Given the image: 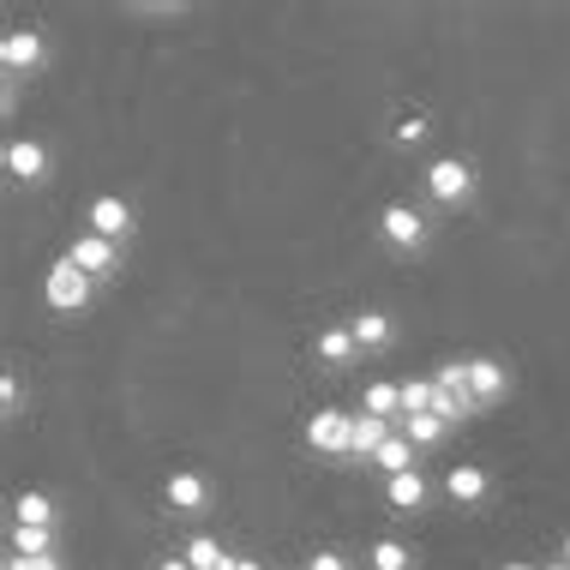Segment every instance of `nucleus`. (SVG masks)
Returning <instances> with one entry per match:
<instances>
[{"instance_id":"f257e3e1","label":"nucleus","mask_w":570,"mask_h":570,"mask_svg":"<svg viewBox=\"0 0 570 570\" xmlns=\"http://www.w3.org/2000/svg\"><path fill=\"white\" fill-rule=\"evenodd\" d=\"M421 187L439 210H462V205H474V193H481V175H474L469 157H433L426 175H421Z\"/></svg>"},{"instance_id":"f03ea898","label":"nucleus","mask_w":570,"mask_h":570,"mask_svg":"<svg viewBox=\"0 0 570 570\" xmlns=\"http://www.w3.org/2000/svg\"><path fill=\"white\" fill-rule=\"evenodd\" d=\"M379 240L391 246V253H426L433 246V217H426L421 205H409V198H391V205L379 210Z\"/></svg>"},{"instance_id":"7ed1b4c3","label":"nucleus","mask_w":570,"mask_h":570,"mask_svg":"<svg viewBox=\"0 0 570 570\" xmlns=\"http://www.w3.org/2000/svg\"><path fill=\"white\" fill-rule=\"evenodd\" d=\"M90 295H97V283H90V276L72 265L67 253L55 258L49 271H42V306H49V313H67V318H79L85 306H90Z\"/></svg>"},{"instance_id":"20e7f679","label":"nucleus","mask_w":570,"mask_h":570,"mask_svg":"<svg viewBox=\"0 0 570 570\" xmlns=\"http://www.w3.org/2000/svg\"><path fill=\"white\" fill-rule=\"evenodd\" d=\"M0 163H7L12 187H49L55 180V150L42 145V138H7V150H0Z\"/></svg>"},{"instance_id":"39448f33","label":"nucleus","mask_w":570,"mask_h":570,"mask_svg":"<svg viewBox=\"0 0 570 570\" xmlns=\"http://www.w3.org/2000/svg\"><path fill=\"white\" fill-rule=\"evenodd\" d=\"M306 451L325 462H354V414L343 409H318L306 421Z\"/></svg>"},{"instance_id":"423d86ee","label":"nucleus","mask_w":570,"mask_h":570,"mask_svg":"<svg viewBox=\"0 0 570 570\" xmlns=\"http://www.w3.org/2000/svg\"><path fill=\"white\" fill-rule=\"evenodd\" d=\"M42 67H49V37H42V30H7V37H0V72H7L12 85L37 79Z\"/></svg>"},{"instance_id":"0eeeda50","label":"nucleus","mask_w":570,"mask_h":570,"mask_svg":"<svg viewBox=\"0 0 570 570\" xmlns=\"http://www.w3.org/2000/svg\"><path fill=\"white\" fill-rule=\"evenodd\" d=\"M67 258H72V265H79L85 276H90V283H109V276L127 271V246H115V240L90 235V228H79V235H72Z\"/></svg>"},{"instance_id":"6e6552de","label":"nucleus","mask_w":570,"mask_h":570,"mask_svg":"<svg viewBox=\"0 0 570 570\" xmlns=\"http://www.w3.org/2000/svg\"><path fill=\"white\" fill-rule=\"evenodd\" d=\"M163 504L193 522V517H205L210 504H217V487H210V474H198V469H175L163 481Z\"/></svg>"},{"instance_id":"1a4fd4ad","label":"nucleus","mask_w":570,"mask_h":570,"mask_svg":"<svg viewBox=\"0 0 570 570\" xmlns=\"http://www.w3.org/2000/svg\"><path fill=\"white\" fill-rule=\"evenodd\" d=\"M85 223H90V235H102V240H115V246H127L138 235V210L120 193H97V198H90Z\"/></svg>"},{"instance_id":"9d476101","label":"nucleus","mask_w":570,"mask_h":570,"mask_svg":"<svg viewBox=\"0 0 570 570\" xmlns=\"http://www.w3.org/2000/svg\"><path fill=\"white\" fill-rule=\"evenodd\" d=\"M511 366L504 361H492V354H469V391H474V403L481 409H499L504 396H511Z\"/></svg>"},{"instance_id":"9b49d317","label":"nucleus","mask_w":570,"mask_h":570,"mask_svg":"<svg viewBox=\"0 0 570 570\" xmlns=\"http://www.w3.org/2000/svg\"><path fill=\"white\" fill-rule=\"evenodd\" d=\"M444 499H451L456 511H481V504L492 499V474L481 469V462H456V469L444 474Z\"/></svg>"},{"instance_id":"f8f14e48","label":"nucleus","mask_w":570,"mask_h":570,"mask_svg":"<svg viewBox=\"0 0 570 570\" xmlns=\"http://www.w3.org/2000/svg\"><path fill=\"white\" fill-rule=\"evenodd\" d=\"M313 361L325 366V373H343V366L361 361V343H354L348 325H325V331L313 336Z\"/></svg>"},{"instance_id":"ddd939ff","label":"nucleus","mask_w":570,"mask_h":570,"mask_svg":"<svg viewBox=\"0 0 570 570\" xmlns=\"http://www.w3.org/2000/svg\"><path fill=\"white\" fill-rule=\"evenodd\" d=\"M348 331H354V343H361V354H384L396 343V318L384 313V306H361V313L348 318Z\"/></svg>"},{"instance_id":"4468645a","label":"nucleus","mask_w":570,"mask_h":570,"mask_svg":"<svg viewBox=\"0 0 570 570\" xmlns=\"http://www.w3.org/2000/svg\"><path fill=\"white\" fill-rule=\"evenodd\" d=\"M384 504H391L396 517H421L426 504H433V481H426L421 469H414V474H396V481H384Z\"/></svg>"},{"instance_id":"2eb2a0df","label":"nucleus","mask_w":570,"mask_h":570,"mask_svg":"<svg viewBox=\"0 0 570 570\" xmlns=\"http://www.w3.org/2000/svg\"><path fill=\"white\" fill-rule=\"evenodd\" d=\"M180 559H187L193 570H235V552H228L217 534H205V529H193L187 541H180Z\"/></svg>"},{"instance_id":"dca6fc26","label":"nucleus","mask_w":570,"mask_h":570,"mask_svg":"<svg viewBox=\"0 0 570 570\" xmlns=\"http://www.w3.org/2000/svg\"><path fill=\"white\" fill-rule=\"evenodd\" d=\"M396 433H403L396 421H379V414H354V462H373Z\"/></svg>"},{"instance_id":"f3484780","label":"nucleus","mask_w":570,"mask_h":570,"mask_svg":"<svg viewBox=\"0 0 570 570\" xmlns=\"http://www.w3.org/2000/svg\"><path fill=\"white\" fill-rule=\"evenodd\" d=\"M12 522H19V529H60L55 492H19V499H12Z\"/></svg>"},{"instance_id":"a211bd4d","label":"nucleus","mask_w":570,"mask_h":570,"mask_svg":"<svg viewBox=\"0 0 570 570\" xmlns=\"http://www.w3.org/2000/svg\"><path fill=\"white\" fill-rule=\"evenodd\" d=\"M366 570H421V552L396 534H379V541H366Z\"/></svg>"},{"instance_id":"6ab92c4d","label":"nucleus","mask_w":570,"mask_h":570,"mask_svg":"<svg viewBox=\"0 0 570 570\" xmlns=\"http://www.w3.org/2000/svg\"><path fill=\"white\" fill-rule=\"evenodd\" d=\"M361 414H379V421H396V426H403V384L373 379V384L361 391Z\"/></svg>"},{"instance_id":"aec40b11","label":"nucleus","mask_w":570,"mask_h":570,"mask_svg":"<svg viewBox=\"0 0 570 570\" xmlns=\"http://www.w3.org/2000/svg\"><path fill=\"white\" fill-rule=\"evenodd\" d=\"M7 552H19V559H55V552H60V529H19V522H12V529H7Z\"/></svg>"},{"instance_id":"412c9836","label":"nucleus","mask_w":570,"mask_h":570,"mask_svg":"<svg viewBox=\"0 0 570 570\" xmlns=\"http://www.w3.org/2000/svg\"><path fill=\"white\" fill-rule=\"evenodd\" d=\"M414 456H421V451H414V444H409L403 433H396V439L384 444V451H379L373 462H366V469H379L384 481H396V474H414V469H421V462H414Z\"/></svg>"},{"instance_id":"4be33fe9","label":"nucleus","mask_w":570,"mask_h":570,"mask_svg":"<svg viewBox=\"0 0 570 570\" xmlns=\"http://www.w3.org/2000/svg\"><path fill=\"white\" fill-rule=\"evenodd\" d=\"M433 403H439L433 373H426V379H403V421H421V414H433Z\"/></svg>"},{"instance_id":"5701e85b","label":"nucleus","mask_w":570,"mask_h":570,"mask_svg":"<svg viewBox=\"0 0 570 570\" xmlns=\"http://www.w3.org/2000/svg\"><path fill=\"white\" fill-rule=\"evenodd\" d=\"M403 439L414 444V451H439V444L451 439V426H444L439 414H421V421H403Z\"/></svg>"},{"instance_id":"b1692460","label":"nucleus","mask_w":570,"mask_h":570,"mask_svg":"<svg viewBox=\"0 0 570 570\" xmlns=\"http://www.w3.org/2000/svg\"><path fill=\"white\" fill-rule=\"evenodd\" d=\"M433 384H439L444 396H474L469 391V361H439L433 366Z\"/></svg>"},{"instance_id":"393cba45","label":"nucleus","mask_w":570,"mask_h":570,"mask_svg":"<svg viewBox=\"0 0 570 570\" xmlns=\"http://www.w3.org/2000/svg\"><path fill=\"white\" fill-rule=\"evenodd\" d=\"M24 414V384H19V373H0V421H19Z\"/></svg>"},{"instance_id":"a878e982","label":"nucleus","mask_w":570,"mask_h":570,"mask_svg":"<svg viewBox=\"0 0 570 570\" xmlns=\"http://www.w3.org/2000/svg\"><path fill=\"white\" fill-rule=\"evenodd\" d=\"M391 138H396V145H426V138H433V120H426V115H403L391 127Z\"/></svg>"},{"instance_id":"bb28decb","label":"nucleus","mask_w":570,"mask_h":570,"mask_svg":"<svg viewBox=\"0 0 570 570\" xmlns=\"http://www.w3.org/2000/svg\"><path fill=\"white\" fill-rule=\"evenodd\" d=\"M306 570H354L348 552H336V547H318L313 559H306Z\"/></svg>"},{"instance_id":"cd10ccee","label":"nucleus","mask_w":570,"mask_h":570,"mask_svg":"<svg viewBox=\"0 0 570 570\" xmlns=\"http://www.w3.org/2000/svg\"><path fill=\"white\" fill-rule=\"evenodd\" d=\"M0 570H67V559H19V552H7V559H0Z\"/></svg>"},{"instance_id":"c85d7f7f","label":"nucleus","mask_w":570,"mask_h":570,"mask_svg":"<svg viewBox=\"0 0 570 570\" xmlns=\"http://www.w3.org/2000/svg\"><path fill=\"white\" fill-rule=\"evenodd\" d=\"M150 570H193V564L180 559V552H168V559H157V564H150Z\"/></svg>"},{"instance_id":"c756f323","label":"nucleus","mask_w":570,"mask_h":570,"mask_svg":"<svg viewBox=\"0 0 570 570\" xmlns=\"http://www.w3.org/2000/svg\"><path fill=\"white\" fill-rule=\"evenodd\" d=\"M235 570H265V559H253V552H235Z\"/></svg>"},{"instance_id":"7c9ffc66","label":"nucleus","mask_w":570,"mask_h":570,"mask_svg":"<svg viewBox=\"0 0 570 570\" xmlns=\"http://www.w3.org/2000/svg\"><path fill=\"white\" fill-rule=\"evenodd\" d=\"M559 559H564V564H570V529H564V534H559Z\"/></svg>"},{"instance_id":"2f4dec72","label":"nucleus","mask_w":570,"mask_h":570,"mask_svg":"<svg viewBox=\"0 0 570 570\" xmlns=\"http://www.w3.org/2000/svg\"><path fill=\"white\" fill-rule=\"evenodd\" d=\"M499 570H541V564H522V559H511V564H499Z\"/></svg>"},{"instance_id":"473e14b6","label":"nucleus","mask_w":570,"mask_h":570,"mask_svg":"<svg viewBox=\"0 0 570 570\" xmlns=\"http://www.w3.org/2000/svg\"><path fill=\"white\" fill-rule=\"evenodd\" d=\"M541 570H570V564H564V559H552V564H541Z\"/></svg>"}]
</instances>
